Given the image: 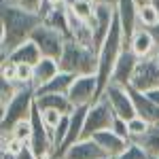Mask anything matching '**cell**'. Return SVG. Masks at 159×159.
Returning <instances> with one entry per match:
<instances>
[{"label":"cell","instance_id":"cell-1","mask_svg":"<svg viewBox=\"0 0 159 159\" xmlns=\"http://www.w3.org/2000/svg\"><path fill=\"white\" fill-rule=\"evenodd\" d=\"M43 24L36 11H28L15 0H2L0 4V51L7 57L17 45L25 43L32 32Z\"/></svg>","mask_w":159,"mask_h":159},{"label":"cell","instance_id":"cell-2","mask_svg":"<svg viewBox=\"0 0 159 159\" xmlns=\"http://www.w3.org/2000/svg\"><path fill=\"white\" fill-rule=\"evenodd\" d=\"M123 49H125L123 30H121V24H119V17H115L108 36L102 43V47L98 49V89H100V98H102L104 89L110 85V76H112V70H115V64H117V60H119V55H121Z\"/></svg>","mask_w":159,"mask_h":159},{"label":"cell","instance_id":"cell-3","mask_svg":"<svg viewBox=\"0 0 159 159\" xmlns=\"http://www.w3.org/2000/svg\"><path fill=\"white\" fill-rule=\"evenodd\" d=\"M34 102H36V87L24 85L17 91V96L2 108V117H0V134H2V138H7L11 134V129L19 121H28L30 119Z\"/></svg>","mask_w":159,"mask_h":159},{"label":"cell","instance_id":"cell-4","mask_svg":"<svg viewBox=\"0 0 159 159\" xmlns=\"http://www.w3.org/2000/svg\"><path fill=\"white\" fill-rule=\"evenodd\" d=\"M60 68L64 72H72L76 76L98 74V51L83 47L74 40H66L64 53L60 57Z\"/></svg>","mask_w":159,"mask_h":159},{"label":"cell","instance_id":"cell-5","mask_svg":"<svg viewBox=\"0 0 159 159\" xmlns=\"http://www.w3.org/2000/svg\"><path fill=\"white\" fill-rule=\"evenodd\" d=\"M115 119V110L110 106V102L104 96L93 102L89 110H87V119H85V127H83V136L81 138H93V136L102 132V129H108L112 125Z\"/></svg>","mask_w":159,"mask_h":159},{"label":"cell","instance_id":"cell-6","mask_svg":"<svg viewBox=\"0 0 159 159\" xmlns=\"http://www.w3.org/2000/svg\"><path fill=\"white\" fill-rule=\"evenodd\" d=\"M32 40L38 45V49L43 53V57H53V60H60L61 53H64V47H66V38L61 36L55 28H51L49 24L38 25L36 30L32 32Z\"/></svg>","mask_w":159,"mask_h":159},{"label":"cell","instance_id":"cell-7","mask_svg":"<svg viewBox=\"0 0 159 159\" xmlns=\"http://www.w3.org/2000/svg\"><path fill=\"white\" fill-rule=\"evenodd\" d=\"M68 98L72 106H91L93 102L100 100L98 89V74H83L74 79L72 87L68 91Z\"/></svg>","mask_w":159,"mask_h":159},{"label":"cell","instance_id":"cell-8","mask_svg":"<svg viewBox=\"0 0 159 159\" xmlns=\"http://www.w3.org/2000/svg\"><path fill=\"white\" fill-rule=\"evenodd\" d=\"M129 87L136 89V91H142V93L159 87V61L155 55L153 57H144V60H138V66H136V70H134Z\"/></svg>","mask_w":159,"mask_h":159},{"label":"cell","instance_id":"cell-9","mask_svg":"<svg viewBox=\"0 0 159 159\" xmlns=\"http://www.w3.org/2000/svg\"><path fill=\"white\" fill-rule=\"evenodd\" d=\"M102 96L110 102V106H112V110H115L117 117H121V119H127V121H129L132 117L138 115V112H136L134 98H132V93H129L127 87H121V85L110 83V85L104 89Z\"/></svg>","mask_w":159,"mask_h":159},{"label":"cell","instance_id":"cell-10","mask_svg":"<svg viewBox=\"0 0 159 159\" xmlns=\"http://www.w3.org/2000/svg\"><path fill=\"white\" fill-rule=\"evenodd\" d=\"M117 17V7L112 2H102L96 7V15L93 19L89 21V25L93 28V36H96V51L102 47V43L106 40L110 28H112V21Z\"/></svg>","mask_w":159,"mask_h":159},{"label":"cell","instance_id":"cell-11","mask_svg":"<svg viewBox=\"0 0 159 159\" xmlns=\"http://www.w3.org/2000/svg\"><path fill=\"white\" fill-rule=\"evenodd\" d=\"M117 17L123 30V40H125V49H129V40L134 36V32L140 28L138 24V4L136 0H117Z\"/></svg>","mask_w":159,"mask_h":159},{"label":"cell","instance_id":"cell-12","mask_svg":"<svg viewBox=\"0 0 159 159\" xmlns=\"http://www.w3.org/2000/svg\"><path fill=\"white\" fill-rule=\"evenodd\" d=\"M138 55H136L132 49H123L119 60L115 64V70H112V76H110V83L121 87H129L132 83V76H134V70L138 66Z\"/></svg>","mask_w":159,"mask_h":159},{"label":"cell","instance_id":"cell-13","mask_svg":"<svg viewBox=\"0 0 159 159\" xmlns=\"http://www.w3.org/2000/svg\"><path fill=\"white\" fill-rule=\"evenodd\" d=\"M104 157H106V153L102 151V147L93 138H81L66 148L60 159H104Z\"/></svg>","mask_w":159,"mask_h":159},{"label":"cell","instance_id":"cell-14","mask_svg":"<svg viewBox=\"0 0 159 159\" xmlns=\"http://www.w3.org/2000/svg\"><path fill=\"white\" fill-rule=\"evenodd\" d=\"M129 49L134 51L140 60L153 57V55L157 53V43H155V38H153V34H151L148 28H142V25H140V28L136 30L132 40H129Z\"/></svg>","mask_w":159,"mask_h":159},{"label":"cell","instance_id":"cell-15","mask_svg":"<svg viewBox=\"0 0 159 159\" xmlns=\"http://www.w3.org/2000/svg\"><path fill=\"white\" fill-rule=\"evenodd\" d=\"M93 140L98 142L100 147H102V151L106 153V157H119L123 151L127 148V144H129V140H125V138H121V136H117L112 129H102V132H98V134L93 136Z\"/></svg>","mask_w":159,"mask_h":159},{"label":"cell","instance_id":"cell-16","mask_svg":"<svg viewBox=\"0 0 159 159\" xmlns=\"http://www.w3.org/2000/svg\"><path fill=\"white\" fill-rule=\"evenodd\" d=\"M129 89V93H132V98H134V104H136V112H138V117H142V119H147L151 125H159V106L153 102V100L147 98V93H142V91H136L132 87H127Z\"/></svg>","mask_w":159,"mask_h":159},{"label":"cell","instance_id":"cell-17","mask_svg":"<svg viewBox=\"0 0 159 159\" xmlns=\"http://www.w3.org/2000/svg\"><path fill=\"white\" fill-rule=\"evenodd\" d=\"M7 57L13 60L15 64H30V66H36L38 61L43 60V53H40V49H38L36 43H34L32 38H28L25 43L17 45Z\"/></svg>","mask_w":159,"mask_h":159},{"label":"cell","instance_id":"cell-18","mask_svg":"<svg viewBox=\"0 0 159 159\" xmlns=\"http://www.w3.org/2000/svg\"><path fill=\"white\" fill-rule=\"evenodd\" d=\"M36 106L40 110H47V108L60 110L64 115H70L74 110L72 102L66 93H36Z\"/></svg>","mask_w":159,"mask_h":159},{"label":"cell","instance_id":"cell-19","mask_svg":"<svg viewBox=\"0 0 159 159\" xmlns=\"http://www.w3.org/2000/svg\"><path fill=\"white\" fill-rule=\"evenodd\" d=\"M61 72L60 68V60H53V57H43V60L38 61L36 66H34V87H43L47 85L51 79H55L57 74Z\"/></svg>","mask_w":159,"mask_h":159},{"label":"cell","instance_id":"cell-20","mask_svg":"<svg viewBox=\"0 0 159 159\" xmlns=\"http://www.w3.org/2000/svg\"><path fill=\"white\" fill-rule=\"evenodd\" d=\"M45 24H49L51 28H55L66 40H70V9L68 7H55L51 9V13L45 17Z\"/></svg>","mask_w":159,"mask_h":159},{"label":"cell","instance_id":"cell-21","mask_svg":"<svg viewBox=\"0 0 159 159\" xmlns=\"http://www.w3.org/2000/svg\"><path fill=\"white\" fill-rule=\"evenodd\" d=\"M74 79H76V74L64 72V70H61L55 79H51L47 85L38 87L36 93H66V96H68V91H70V87H72V83H74Z\"/></svg>","mask_w":159,"mask_h":159},{"label":"cell","instance_id":"cell-22","mask_svg":"<svg viewBox=\"0 0 159 159\" xmlns=\"http://www.w3.org/2000/svg\"><path fill=\"white\" fill-rule=\"evenodd\" d=\"M155 125H151L147 119H142V117H132L129 121H127V129H129V140H140L144 134H148L151 129H153Z\"/></svg>","mask_w":159,"mask_h":159},{"label":"cell","instance_id":"cell-23","mask_svg":"<svg viewBox=\"0 0 159 159\" xmlns=\"http://www.w3.org/2000/svg\"><path fill=\"white\" fill-rule=\"evenodd\" d=\"M136 142L148 153V157H159V127H153L148 134H144Z\"/></svg>","mask_w":159,"mask_h":159},{"label":"cell","instance_id":"cell-24","mask_svg":"<svg viewBox=\"0 0 159 159\" xmlns=\"http://www.w3.org/2000/svg\"><path fill=\"white\" fill-rule=\"evenodd\" d=\"M21 87L24 85L15 83V81H11V79H2V76H0V106L4 108V106L17 96V91H19Z\"/></svg>","mask_w":159,"mask_h":159},{"label":"cell","instance_id":"cell-25","mask_svg":"<svg viewBox=\"0 0 159 159\" xmlns=\"http://www.w3.org/2000/svg\"><path fill=\"white\" fill-rule=\"evenodd\" d=\"M96 7H98V4H96L93 0H79L70 11H72L79 19H83V21H91L93 15H96Z\"/></svg>","mask_w":159,"mask_h":159},{"label":"cell","instance_id":"cell-26","mask_svg":"<svg viewBox=\"0 0 159 159\" xmlns=\"http://www.w3.org/2000/svg\"><path fill=\"white\" fill-rule=\"evenodd\" d=\"M157 21H159V13L153 4H144V7L138 9V24L142 25V28H151Z\"/></svg>","mask_w":159,"mask_h":159},{"label":"cell","instance_id":"cell-27","mask_svg":"<svg viewBox=\"0 0 159 159\" xmlns=\"http://www.w3.org/2000/svg\"><path fill=\"white\" fill-rule=\"evenodd\" d=\"M115 159H151V157H148V153H147L142 147H140L136 140H129L127 148L123 151L119 157H115Z\"/></svg>","mask_w":159,"mask_h":159},{"label":"cell","instance_id":"cell-28","mask_svg":"<svg viewBox=\"0 0 159 159\" xmlns=\"http://www.w3.org/2000/svg\"><path fill=\"white\" fill-rule=\"evenodd\" d=\"M11 138H17V140H21V142H30V138H32V125H30V119L28 121H19L15 127L11 129ZM7 136V138H9Z\"/></svg>","mask_w":159,"mask_h":159},{"label":"cell","instance_id":"cell-29","mask_svg":"<svg viewBox=\"0 0 159 159\" xmlns=\"http://www.w3.org/2000/svg\"><path fill=\"white\" fill-rule=\"evenodd\" d=\"M43 112V121H45V125L49 127L51 132V138H53V132H55V127L61 123V119H64V112H60V110H53V108H47V110H40Z\"/></svg>","mask_w":159,"mask_h":159},{"label":"cell","instance_id":"cell-30","mask_svg":"<svg viewBox=\"0 0 159 159\" xmlns=\"http://www.w3.org/2000/svg\"><path fill=\"white\" fill-rule=\"evenodd\" d=\"M0 76L2 79H11L15 81L17 79V64L9 57H2V64H0Z\"/></svg>","mask_w":159,"mask_h":159},{"label":"cell","instance_id":"cell-31","mask_svg":"<svg viewBox=\"0 0 159 159\" xmlns=\"http://www.w3.org/2000/svg\"><path fill=\"white\" fill-rule=\"evenodd\" d=\"M110 129L115 132L117 136H121L125 140H129V129H127V119H121V117H117L115 115V119H112V125H110Z\"/></svg>","mask_w":159,"mask_h":159},{"label":"cell","instance_id":"cell-32","mask_svg":"<svg viewBox=\"0 0 159 159\" xmlns=\"http://www.w3.org/2000/svg\"><path fill=\"white\" fill-rule=\"evenodd\" d=\"M19 7H24V9H28V11H40V7H43V2L45 0H15Z\"/></svg>","mask_w":159,"mask_h":159},{"label":"cell","instance_id":"cell-33","mask_svg":"<svg viewBox=\"0 0 159 159\" xmlns=\"http://www.w3.org/2000/svg\"><path fill=\"white\" fill-rule=\"evenodd\" d=\"M13 159H38V157H36V153L32 151V147H30V142H28V144H25V147L21 148V153H19L17 157H13Z\"/></svg>","mask_w":159,"mask_h":159},{"label":"cell","instance_id":"cell-34","mask_svg":"<svg viewBox=\"0 0 159 159\" xmlns=\"http://www.w3.org/2000/svg\"><path fill=\"white\" fill-rule=\"evenodd\" d=\"M147 98L153 100V102L159 106V87H157V89H151V91H147Z\"/></svg>","mask_w":159,"mask_h":159},{"label":"cell","instance_id":"cell-35","mask_svg":"<svg viewBox=\"0 0 159 159\" xmlns=\"http://www.w3.org/2000/svg\"><path fill=\"white\" fill-rule=\"evenodd\" d=\"M148 30H151V34H153V38H155V43H157V49H159V21H157L155 25H151Z\"/></svg>","mask_w":159,"mask_h":159},{"label":"cell","instance_id":"cell-36","mask_svg":"<svg viewBox=\"0 0 159 159\" xmlns=\"http://www.w3.org/2000/svg\"><path fill=\"white\" fill-rule=\"evenodd\" d=\"M79 0H64V7H68V9H72L74 4H76Z\"/></svg>","mask_w":159,"mask_h":159},{"label":"cell","instance_id":"cell-37","mask_svg":"<svg viewBox=\"0 0 159 159\" xmlns=\"http://www.w3.org/2000/svg\"><path fill=\"white\" fill-rule=\"evenodd\" d=\"M138 7H144V4H151V0H136Z\"/></svg>","mask_w":159,"mask_h":159},{"label":"cell","instance_id":"cell-38","mask_svg":"<svg viewBox=\"0 0 159 159\" xmlns=\"http://www.w3.org/2000/svg\"><path fill=\"white\" fill-rule=\"evenodd\" d=\"M96 4H102V2H112V4H117V0H93Z\"/></svg>","mask_w":159,"mask_h":159},{"label":"cell","instance_id":"cell-39","mask_svg":"<svg viewBox=\"0 0 159 159\" xmlns=\"http://www.w3.org/2000/svg\"><path fill=\"white\" fill-rule=\"evenodd\" d=\"M151 4H153V7L157 9V13H159V0H151Z\"/></svg>","mask_w":159,"mask_h":159},{"label":"cell","instance_id":"cell-40","mask_svg":"<svg viewBox=\"0 0 159 159\" xmlns=\"http://www.w3.org/2000/svg\"><path fill=\"white\" fill-rule=\"evenodd\" d=\"M2 159H13L11 155H7V153H2Z\"/></svg>","mask_w":159,"mask_h":159},{"label":"cell","instance_id":"cell-41","mask_svg":"<svg viewBox=\"0 0 159 159\" xmlns=\"http://www.w3.org/2000/svg\"><path fill=\"white\" fill-rule=\"evenodd\" d=\"M155 57H157V61H159V49H157V53H155Z\"/></svg>","mask_w":159,"mask_h":159},{"label":"cell","instance_id":"cell-42","mask_svg":"<svg viewBox=\"0 0 159 159\" xmlns=\"http://www.w3.org/2000/svg\"><path fill=\"white\" fill-rule=\"evenodd\" d=\"M45 159H55V157H45Z\"/></svg>","mask_w":159,"mask_h":159},{"label":"cell","instance_id":"cell-43","mask_svg":"<svg viewBox=\"0 0 159 159\" xmlns=\"http://www.w3.org/2000/svg\"><path fill=\"white\" fill-rule=\"evenodd\" d=\"M104 159H112V157H104Z\"/></svg>","mask_w":159,"mask_h":159},{"label":"cell","instance_id":"cell-44","mask_svg":"<svg viewBox=\"0 0 159 159\" xmlns=\"http://www.w3.org/2000/svg\"><path fill=\"white\" fill-rule=\"evenodd\" d=\"M151 159H159V157H151Z\"/></svg>","mask_w":159,"mask_h":159},{"label":"cell","instance_id":"cell-45","mask_svg":"<svg viewBox=\"0 0 159 159\" xmlns=\"http://www.w3.org/2000/svg\"><path fill=\"white\" fill-rule=\"evenodd\" d=\"M157 127H159V125H157Z\"/></svg>","mask_w":159,"mask_h":159}]
</instances>
